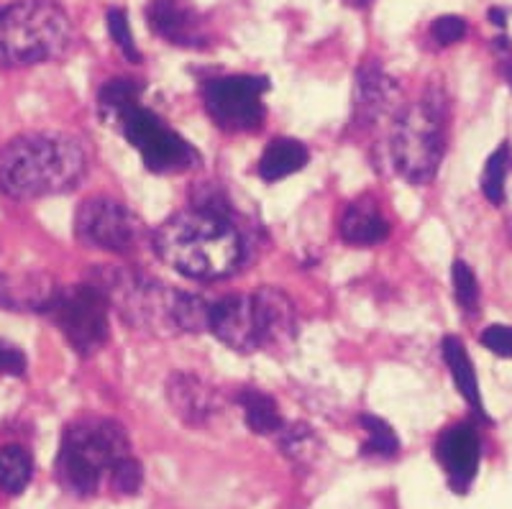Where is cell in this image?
<instances>
[{
	"mask_svg": "<svg viewBox=\"0 0 512 509\" xmlns=\"http://www.w3.org/2000/svg\"><path fill=\"white\" fill-rule=\"evenodd\" d=\"M47 315L80 356H93L111 338V302L90 282L59 287Z\"/></svg>",
	"mask_w": 512,
	"mask_h": 509,
	"instance_id": "cell-7",
	"label": "cell"
},
{
	"mask_svg": "<svg viewBox=\"0 0 512 509\" xmlns=\"http://www.w3.org/2000/svg\"><path fill=\"white\" fill-rule=\"evenodd\" d=\"M59 287L44 272H0V307L11 313H47Z\"/></svg>",
	"mask_w": 512,
	"mask_h": 509,
	"instance_id": "cell-17",
	"label": "cell"
},
{
	"mask_svg": "<svg viewBox=\"0 0 512 509\" xmlns=\"http://www.w3.org/2000/svg\"><path fill=\"white\" fill-rule=\"evenodd\" d=\"M75 236L82 246L108 254H134L144 246L146 226L139 215L113 197H90L77 208Z\"/></svg>",
	"mask_w": 512,
	"mask_h": 509,
	"instance_id": "cell-9",
	"label": "cell"
},
{
	"mask_svg": "<svg viewBox=\"0 0 512 509\" xmlns=\"http://www.w3.org/2000/svg\"><path fill=\"white\" fill-rule=\"evenodd\" d=\"M400 100V87L390 75H384L379 64H364L356 72L354 85V118L361 126H372L379 118L392 113ZM397 113V110H395Z\"/></svg>",
	"mask_w": 512,
	"mask_h": 509,
	"instance_id": "cell-16",
	"label": "cell"
},
{
	"mask_svg": "<svg viewBox=\"0 0 512 509\" xmlns=\"http://www.w3.org/2000/svg\"><path fill=\"white\" fill-rule=\"evenodd\" d=\"M144 484V471H141V463L134 456H126L113 466L111 471V486L113 492L123 494V497H131L136 494Z\"/></svg>",
	"mask_w": 512,
	"mask_h": 509,
	"instance_id": "cell-29",
	"label": "cell"
},
{
	"mask_svg": "<svg viewBox=\"0 0 512 509\" xmlns=\"http://www.w3.org/2000/svg\"><path fill=\"white\" fill-rule=\"evenodd\" d=\"M111 307L123 318V323L154 336H175L177 330V295L180 290L167 284L136 274L123 267H95L90 274Z\"/></svg>",
	"mask_w": 512,
	"mask_h": 509,
	"instance_id": "cell-6",
	"label": "cell"
},
{
	"mask_svg": "<svg viewBox=\"0 0 512 509\" xmlns=\"http://www.w3.org/2000/svg\"><path fill=\"white\" fill-rule=\"evenodd\" d=\"M341 238L349 246H377L390 238V223L374 197L361 195L341 218Z\"/></svg>",
	"mask_w": 512,
	"mask_h": 509,
	"instance_id": "cell-18",
	"label": "cell"
},
{
	"mask_svg": "<svg viewBox=\"0 0 512 509\" xmlns=\"http://www.w3.org/2000/svg\"><path fill=\"white\" fill-rule=\"evenodd\" d=\"M208 330L231 351L251 353L262 348L254 297L251 295H228L218 302H210Z\"/></svg>",
	"mask_w": 512,
	"mask_h": 509,
	"instance_id": "cell-11",
	"label": "cell"
},
{
	"mask_svg": "<svg viewBox=\"0 0 512 509\" xmlns=\"http://www.w3.org/2000/svg\"><path fill=\"white\" fill-rule=\"evenodd\" d=\"M448 100L431 87L415 105H405L395 116L390 154L397 174L410 185H425L436 177L446 154Z\"/></svg>",
	"mask_w": 512,
	"mask_h": 509,
	"instance_id": "cell-5",
	"label": "cell"
},
{
	"mask_svg": "<svg viewBox=\"0 0 512 509\" xmlns=\"http://www.w3.org/2000/svg\"><path fill=\"white\" fill-rule=\"evenodd\" d=\"M308 146L295 139H274L259 159V177L264 182H280L290 174H297L308 164Z\"/></svg>",
	"mask_w": 512,
	"mask_h": 509,
	"instance_id": "cell-20",
	"label": "cell"
},
{
	"mask_svg": "<svg viewBox=\"0 0 512 509\" xmlns=\"http://www.w3.org/2000/svg\"><path fill=\"white\" fill-rule=\"evenodd\" d=\"M75 44V26L54 0H16L0 8V67L54 62Z\"/></svg>",
	"mask_w": 512,
	"mask_h": 509,
	"instance_id": "cell-3",
	"label": "cell"
},
{
	"mask_svg": "<svg viewBox=\"0 0 512 509\" xmlns=\"http://www.w3.org/2000/svg\"><path fill=\"white\" fill-rule=\"evenodd\" d=\"M113 128H118L128 144L139 151L149 172L180 174L200 164L198 149L141 103L123 113Z\"/></svg>",
	"mask_w": 512,
	"mask_h": 509,
	"instance_id": "cell-8",
	"label": "cell"
},
{
	"mask_svg": "<svg viewBox=\"0 0 512 509\" xmlns=\"http://www.w3.org/2000/svg\"><path fill=\"white\" fill-rule=\"evenodd\" d=\"M105 24H108V34H111L113 44L123 52V57L128 62H141V52L136 49L134 34H131V26H128V16L123 8H111L105 13Z\"/></svg>",
	"mask_w": 512,
	"mask_h": 509,
	"instance_id": "cell-28",
	"label": "cell"
},
{
	"mask_svg": "<svg viewBox=\"0 0 512 509\" xmlns=\"http://www.w3.org/2000/svg\"><path fill=\"white\" fill-rule=\"evenodd\" d=\"M267 77L228 75L205 85V110L218 128L231 134L256 131L264 123V95L269 90Z\"/></svg>",
	"mask_w": 512,
	"mask_h": 509,
	"instance_id": "cell-10",
	"label": "cell"
},
{
	"mask_svg": "<svg viewBox=\"0 0 512 509\" xmlns=\"http://www.w3.org/2000/svg\"><path fill=\"white\" fill-rule=\"evenodd\" d=\"M88 174L80 139L59 131L16 136L0 149V192L11 200H36L75 190Z\"/></svg>",
	"mask_w": 512,
	"mask_h": 509,
	"instance_id": "cell-2",
	"label": "cell"
},
{
	"mask_svg": "<svg viewBox=\"0 0 512 509\" xmlns=\"http://www.w3.org/2000/svg\"><path fill=\"white\" fill-rule=\"evenodd\" d=\"M34 476V458L18 443H8L0 448V492L8 497H18Z\"/></svg>",
	"mask_w": 512,
	"mask_h": 509,
	"instance_id": "cell-22",
	"label": "cell"
},
{
	"mask_svg": "<svg viewBox=\"0 0 512 509\" xmlns=\"http://www.w3.org/2000/svg\"><path fill=\"white\" fill-rule=\"evenodd\" d=\"M431 36L441 47H451L466 36V21L461 16H441L433 21Z\"/></svg>",
	"mask_w": 512,
	"mask_h": 509,
	"instance_id": "cell-30",
	"label": "cell"
},
{
	"mask_svg": "<svg viewBox=\"0 0 512 509\" xmlns=\"http://www.w3.org/2000/svg\"><path fill=\"white\" fill-rule=\"evenodd\" d=\"M451 282H454L456 302L464 307L466 313H477L479 282L466 261H454V267H451Z\"/></svg>",
	"mask_w": 512,
	"mask_h": 509,
	"instance_id": "cell-27",
	"label": "cell"
},
{
	"mask_svg": "<svg viewBox=\"0 0 512 509\" xmlns=\"http://www.w3.org/2000/svg\"><path fill=\"white\" fill-rule=\"evenodd\" d=\"M131 456L128 433L108 417H77L62 433L57 453V479L64 492L93 497L121 458Z\"/></svg>",
	"mask_w": 512,
	"mask_h": 509,
	"instance_id": "cell-4",
	"label": "cell"
},
{
	"mask_svg": "<svg viewBox=\"0 0 512 509\" xmlns=\"http://www.w3.org/2000/svg\"><path fill=\"white\" fill-rule=\"evenodd\" d=\"M346 6H354V8H364L369 3V0H344Z\"/></svg>",
	"mask_w": 512,
	"mask_h": 509,
	"instance_id": "cell-35",
	"label": "cell"
},
{
	"mask_svg": "<svg viewBox=\"0 0 512 509\" xmlns=\"http://www.w3.org/2000/svg\"><path fill=\"white\" fill-rule=\"evenodd\" d=\"M152 246L169 269L198 282L228 277L244 261V236L226 215L187 208L154 231Z\"/></svg>",
	"mask_w": 512,
	"mask_h": 509,
	"instance_id": "cell-1",
	"label": "cell"
},
{
	"mask_svg": "<svg viewBox=\"0 0 512 509\" xmlns=\"http://www.w3.org/2000/svg\"><path fill=\"white\" fill-rule=\"evenodd\" d=\"M512 172V149L510 144H500L495 151H492V157L487 159L482 172V195L487 197L492 205H502L505 203V187H507V177Z\"/></svg>",
	"mask_w": 512,
	"mask_h": 509,
	"instance_id": "cell-24",
	"label": "cell"
},
{
	"mask_svg": "<svg viewBox=\"0 0 512 509\" xmlns=\"http://www.w3.org/2000/svg\"><path fill=\"white\" fill-rule=\"evenodd\" d=\"M361 430L367 433V443L361 446L364 456H379V458H392L400 451V438H397L395 428L387 420L377 415H361L359 417Z\"/></svg>",
	"mask_w": 512,
	"mask_h": 509,
	"instance_id": "cell-26",
	"label": "cell"
},
{
	"mask_svg": "<svg viewBox=\"0 0 512 509\" xmlns=\"http://www.w3.org/2000/svg\"><path fill=\"white\" fill-rule=\"evenodd\" d=\"M280 433H282L280 448L292 463H297V466H310V463L318 458L320 438L315 435L313 428L297 423V425H287V428H282Z\"/></svg>",
	"mask_w": 512,
	"mask_h": 509,
	"instance_id": "cell-25",
	"label": "cell"
},
{
	"mask_svg": "<svg viewBox=\"0 0 512 509\" xmlns=\"http://www.w3.org/2000/svg\"><path fill=\"white\" fill-rule=\"evenodd\" d=\"M146 21L167 44L185 49H203L208 44L203 16L190 0H149Z\"/></svg>",
	"mask_w": 512,
	"mask_h": 509,
	"instance_id": "cell-13",
	"label": "cell"
},
{
	"mask_svg": "<svg viewBox=\"0 0 512 509\" xmlns=\"http://www.w3.org/2000/svg\"><path fill=\"white\" fill-rule=\"evenodd\" d=\"M482 346L502 359H512V325H489L482 333Z\"/></svg>",
	"mask_w": 512,
	"mask_h": 509,
	"instance_id": "cell-31",
	"label": "cell"
},
{
	"mask_svg": "<svg viewBox=\"0 0 512 509\" xmlns=\"http://www.w3.org/2000/svg\"><path fill=\"white\" fill-rule=\"evenodd\" d=\"M26 371V356L21 348L0 341V374L21 376Z\"/></svg>",
	"mask_w": 512,
	"mask_h": 509,
	"instance_id": "cell-32",
	"label": "cell"
},
{
	"mask_svg": "<svg viewBox=\"0 0 512 509\" xmlns=\"http://www.w3.org/2000/svg\"><path fill=\"white\" fill-rule=\"evenodd\" d=\"M436 458L446 471L451 489L456 494L469 492L482 458V443L474 425L459 423L443 430L436 443Z\"/></svg>",
	"mask_w": 512,
	"mask_h": 509,
	"instance_id": "cell-12",
	"label": "cell"
},
{
	"mask_svg": "<svg viewBox=\"0 0 512 509\" xmlns=\"http://www.w3.org/2000/svg\"><path fill=\"white\" fill-rule=\"evenodd\" d=\"M256 323H259V343L269 351H287L297 338L295 302L277 287H262L254 295Z\"/></svg>",
	"mask_w": 512,
	"mask_h": 509,
	"instance_id": "cell-15",
	"label": "cell"
},
{
	"mask_svg": "<svg viewBox=\"0 0 512 509\" xmlns=\"http://www.w3.org/2000/svg\"><path fill=\"white\" fill-rule=\"evenodd\" d=\"M239 405L244 410L246 428L256 435H274L285 428L280 405L262 389H241Z\"/></svg>",
	"mask_w": 512,
	"mask_h": 509,
	"instance_id": "cell-21",
	"label": "cell"
},
{
	"mask_svg": "<svg viewBox=\"0 0 512 509\" xmlns=\"http://www.w3.org/2000/svg\"><path fill=\"white\" fill-rule=\"evenodd\" d=\"M441 348H443V359H446L448 371H451V379H454V384L459 387L461 397L472 405V410L477 412L482 420H489L487 410H484L482 392H479L477 371H474V364L472 359H469V353H466L464 343H461L456 336H446L443 338Z\"/></svg>",
	"mask_w": 512,
	"mask_h": 509,
	"instance_id": "cell-19",
	"label": "cell"
},
{
	"mask_svg": "<svg viewBox=\"0 0 512 509\" xmlns=\"http://www.w3.org/2000/svg\"><path fill=\"white\" fill-rule=\"evenodd\" d=\"M141 90H144V85L136 80H128V77H116V80L105 82L98 93V108L103 121L116 126L123 113H128L134 105L141 103Z\"/></svg>",
	"mask_w": 512,
	"mask_h": 509,
	"instance_id": "cell-23",
	"label": "cell"
},
{
	"mask_svg": "<svg viewBox=\"0 0 512 509\" xmlns=\"http://www.w3.org/2000/svg\"><path fill=\"white\" fill-rule=\"evenodd\" d=\"M489 21H492L495 26H505L507 24V13L502 11V8H492V11H489Z\"/></svg>",
	"mask_w": 512,
	"mask_h": 509,
	"instance_id": "cell-34",
	"label": "cell"
},
{
	"mask_svg": "<svg viewBox=\"0 0 512 509\" xmlns=\"http://www.w3.org/2000/svg\"><path fill=\"white\" fill-rule=\"evenodd\" d=\"M495 54H497V64H500V72L512 87V44L507 36H500L495 39Z\"/></svg>",
	"mask_w": 512,
	"mask_h": 509,
	"instance_id": "cell-33",
	"label": "cell"
},
{
	"mask_svg": "<svg viewBox=\"0 0 512 509\" xmlns=\"http://www.w3.org/2000/svg\"><path fill=\"white\" fill-rule=\"evenodd\" d=\"M164 392H167L169 407L190 428H205L218 415V407H221L216 389L210 387L205 379H200L198 374H192V371L169 374Z\"/></svg>",
	"mask_w": 512,
	"mask_h": 509,
	"instance_id": "cell-14",
	"label": "cell"
}]
</instances>
